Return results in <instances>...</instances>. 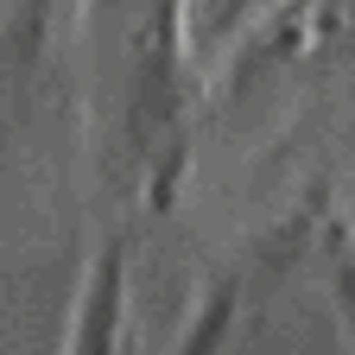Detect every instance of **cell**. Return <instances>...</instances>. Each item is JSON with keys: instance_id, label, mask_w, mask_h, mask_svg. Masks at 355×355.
<instances>
[{"instance_id": "1", "label": "cell", "mask_w": 355, "mask_h": 355, "mask_svg": "<svg viewBox=\"0 0 355 355\" xmlns=\"http://www.w3.org/2000/svg\"><path fill=\"white\" fill-rule=\"evenodd\" d=\"M70 355H121V248L102 254L96 279H89V292H83Z\"/></svg>"}, {"instance_id": "2", "label": "cell", "mask_w": 355, "mask_h": 355, "mask_svg": "<svg viewBox=\"0 0 355 355\" xmlns=\"http://www.w3.org/2000/svg\"><path fill=\"white\" fill-rule=\"evenodd\" d=\"M229 318H235V292L222 286V292H209L197 330L184 336V349H178V355H216V343H222V330H229Z\"/></svg>"}]
</instances>
